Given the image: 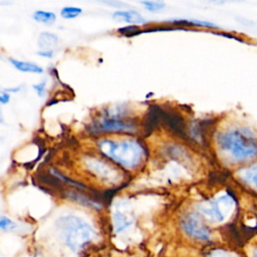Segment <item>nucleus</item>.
<instances>
[{
    "label": "nucleus",
    "instance_id": "obj_1",
    "mask_svg": "<svg viewBox=\"0 0 257 257\" xmlns=\"http://www.w3.org/2000/svg\"><path fill=\"white\" fill-rule=\"evenodd\" d=\"M97 148L104 157L127 170L136 169L145 156L144 147L134 139H104L97 143Z\"/></svg>",
    "mask_w": 257,
    "mask_h": 257
},
{
    "label": "nucleus",
    "instance_id": "obj_2",
    "mask_svg": "<svg viewBox=\"0 0 257 257\" xmlns=\"http://www.w3.org/2000/svg\"><path fill=\"white\" fill-rule=\"evenodd\" d=\"M218 144L221 151L235 161H247L257 156V140L244 128L230 130L221 134Z\"/></svg>",
    "mask_w": 257,
    "mask_h": 257
},
{
    "label": "nucleus",
    "instance_id": "obj_3",
    "mask_svg": "<svg viewBox=\"0 0 257 257\" xmlns=\"http://www.w3.org/2000/svg\"><path fill=\"white\" fill-rule=\"evenodd\" d=\"M56 226L66 246L73 252L82 250L95 236L92 227L74 215H66L58 218Z\"/></svg>",
    "mask_w": 257,
    "mask_h": 257
},
{
    "label": "nucleus",
    "instance_id": "obj_4",
    "mask_svg": "<svg viewBox=\"0 0 257 257\" xmlns=\"http://www.w3.org/2000/svg\"><path fill=\"white\" fill-rule=\"evenodd\" d=\"M199 210L208 220L212 222H223L233 213L234 200L228 195H223L215 200L202 203L199 206Z\"/></svg>",
    "mask_w": 257,
    "mask_h": 257
},
{
    "label": "nucleus",
    "instance_id": "obj_5",
    "mask_svg": "<svg viewBox=\"0 0 257 257\" xmlns=\"http://www.w3.org/2000/svg\"><path fill=\"white\" fill-rule=\"evenodd\" d=\"M182 226L185 232L195 239L203 240V241L210 239L209 229L203 223L200 216L197 215L196 213L188 214L184 218L182 222Z\"/></svg>",
    "mask_w": 257,
    "mask_h": 257
},
{
    "label": "nucleus",
    "instance_id": "obj_6",
    "mask_svg": "<svg viewBox=\"0 0 257 257\" xmlns=\"http://www.w3.org/2000/svg\"><path fill=\"white\" fill-rule=\"evenodd\" d=\"M86 166L88 170L91 171L95 176L105 180L107 182H111L113 180H117V171L114 168H111L108 164L102 162L98 159H89L87 160Z\"/></svg>",
    "mask_w": 257,
    "mask_h": 257
},
{
    "label": "nucleus",
    "instance_id": "obj_7",
    "mask_svg": "<svg viewBox=\"0 0 257 257\" xmlns=\"http://www.w3.org/2000/svg\"><path fill=\"white\" fill-rule=\"evenodd\" d=\"M97 127L100 132H117V133H124V132H133L136 126L134 123H131L127 120H122L120 118H108V117H101L98 120Z\"/></svg>",
    "mask_w": 257,
    "mask_h": 257
},
{
    "label": "nucleus",
    "instance_id": "obj_8",
    "mask_svg": "<svg viewBox=\"0 0 257 257\" xmlns=\"http://www.w3.org/2000/svg\"><path fill=\"white\" fill-rule=\"evenodd\" d=\"M112 19L116 21H123L132 25L146 23V19L135 10H117L112 13Z\"/></svg>",
    "mask_w": 257,
    "mask_h": 257
},
{
    "label": "nucleus",
    "instance_id": "obj_9",
    "mask_svg": "<svg viewBox=\"0 0 257 257\" xmlns=\"http://www.w3.org/2000/svg\"><path fill=\"white\" fill-rule=\"evenodd\" d=\"M134 222V219L131 215L124 212L117 211L113 214L112 216V223H113V228L115 232L119 233L130 227Z\"/></svg>",
    "mask_w": 257,
    "mask_h": 257
},
{
    "label": "nucleus",
    "instance_id": "obj_10",
    "mask_svg": "<svg viewBox=\"0 0 257 257\" xmlns=\"http://www.w3.org/2000/svg\"><path fill=\"white\" fill-rule=\"evenodd\" d=\"M58 36L51 32H41L38 36L37 44L41 50H52L58 44Z\"/></svg>",
    "mask_w": 257,
    "mask_h": 257
},
{
    "label": "nucleus",
    "instance_id": "obj_11",
    "mask_svg": "<svg viewBox=\"0 0 257 257\" xmlns=\"http://www.w3.org/2000/svg\"><path fill=\"white\" fill-rule=\"evenodd\" d=\"M9 61L17 70L22 71V72H29V73H42L43 72V68L33 62L17 60L15 58H9Z\"/></svg>",
    "mask_w": 257,
    "mask_h": 257
},
{
    "label": "nucleus",
    "instance_id": "obj_12",
    "mask_svg": "<svg viewBox=\"0 0 257 257\" xmlns=\"http://www.w3.org/2000/svg\"><path fill=\"white\" fill-rule=\"evenodd\" d=\"M32 18L40 23L44 24H52L56 20V15L53 12L50 11H44V10H37L32 14Z\"/></svg>",
    "mask_w": 257,
    "mask_h": 257
},
{
    "label": "nucleus",
    "instance_id": "obj_13",
    "mask_svg": "<svg viewBox=\"0 0 257 257\" xmlns=\"http://www.w3.org/2000/svg\"><path fill=\"white\" fill-rule=\"evenodd\" d=\"M241 178L250 186L257 189V165H254L241 173Z\"/></svg>",
    "mask_w": 257,
    "mask_h": 257
},
{
    "label": "nucleus",
    "instance_id": "obj_14",
    "mask_svg": "<svg viewBox=\"0 0 257 257\" xmlns=\"http://www.w3.org/2000/svg\"><path fill=\"white\" fill-rule=\"evenodd\" d=\"M82 13V9L75 6H65L60 10V16L64 19H73Z\"/></svg>",
    "mask_w": 257,
    "mask_h": 257
},
{
    "label": "nucleus",
    "instance_id": "obj_15",
    "mask_svg": "<svg viewBox=\"0 0 257 257\" xmlns=\"http://www.w3.org/2000/svg\"><path fill=\"white\" fill-rule=\"evenodd\" d=\"M141 4L144 5L147 10L152 12L160 11L165 7V3L163 1H142Z\"/></svg>",
    "mask_w": 257,
    "mask_h": 257
},
{
    "label": "nucleus",
    "instance_id": "obj_16",
    "mask_svg": "<svg viewBox=\"0 0 257 257\" xmlns=\"http://www.w3.org/2000/svg\"><path fill=\"white\" fill-rule=\"evenodd\" d=\"M15 227H16V224L11 219H9L8 217H5V216L0 217V229L1 230L9 231V230L14 229Z\"/></svg>",
    "mask_w": 257,
    "mask_h": 257
},
{
    "label": "nucleus",
    "instance_id": "obj_17",
    "mask_svg": "<svg viewBox=\"0 0 257 257\" xmlns=\"http://www.w3.org/2000/svg\"><path fill=\"white\" fill-rule=\"evenodd\" d=\"M45 86H46V80H42L41 82H39L37 84H34L33 88L39 96H43L44 93H45Z\"/></svg>",
    "mask_w": 257,
    "mask_h": 257
},
{
    "label": "nucleus",
    "instance_id": "obj_18",
    "mask_svg": "<svg viewBox=\"0 0 257 257\" xmlns=\"http://www.w3.org/2000/svg\"><path fill=\"white\" fill-rule=\"evenodd\" d=\"M209 257H237V256L232 255L231 253L223 251V250H215L210 253Z\"/></svg>",
    "mask_w": 257,
    "mask_h": 257
},
{
    "label": "nucleus",
    "instance_id": "obj_19",
    "mask_svg": "<svg viewBox=\"0 0 257 257\" xmlns=\"http://www.w3.org/2000/svg\"><path fill=\"white\" fill-rule=\"evenodd\" d=\"M37 54L42 56V57L51 58L53 56V50H40V51L37 52Z\"/></svg>",
    "mask_w": 257,
    "mask_h": 257
},
{
    "label": "nucleus",
    "instance_id": "obj_20",
    "mask_svg": "<svg viewBox=\"0 0 257 257\" xmlns=\"http://www.w3.org/2000/svg\"><path fill=\"white\" fill-rule=\"evenodd\" d=\"M9 100H10V94L3 91V93L0 94V103L5 104V103H8Z\"/></svg>",
    "mask_w": 257,
    "mask_h": 257
},
{
    "label": "nucleus",
    "instance_id": "obj_21",
    "mask_svg": "<svg viewBox=\"0 0 257 257\" xmlns=\"http://www.w3.org/2000/svg\"><path fill=\"white\" fill-rule=\"evenodd\" d=\"M103 3H105L107 5H114L116 8H119L121 6H125V3L120 2V1H104Z\"/></svg>",
    "mask_w": 257,
    "mask_h": 257
},
{
    "label": "nucleus",
    "instance_id": "obj_22",
    "mask_svg": "<svg viewBox=\"0 0 257 257\" xmlns=\"http://www.w3.org/2000/svg\"><path fill=\"white\" fill-rule=\"evenodd\" d=\"M19 90H20V87L18 86V87H13V88H6V89H4L3 91L8 93V92H11V91H12V92H17V91H19Z\"/></svg>",
    "mask_w": 257,
    "mask_h": 257
},
{
    "label": "nucleus",
    "instance_id": "obj_23",
    "mask_svg": "<svg viewBox=\"0 0 257 257\" xmlns=\"http://www.w3.org/2000/svg\"><path fill=\"white\" fill-rule=\"evenodd\" d=\"M252 257H257V250L253 253V255H252Z\"/></svg>",
    "mask_w": 257,
    "mask_h": 257
}]
</instances>
